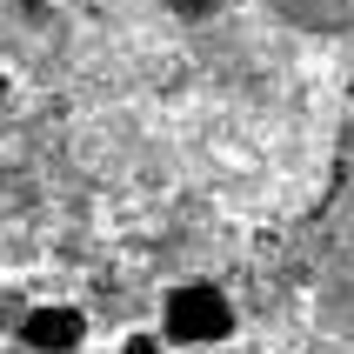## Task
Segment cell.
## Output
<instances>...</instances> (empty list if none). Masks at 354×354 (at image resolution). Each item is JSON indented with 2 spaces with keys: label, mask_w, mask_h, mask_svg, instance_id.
Masks as SVG:
<instances>
[{
  "label": "cell",
  "mask_w": 354,
  "mask_h": 354,
  "mask_svg": "<svg viewBox=\"0 0 354 354\" xmlns=\"http://www.w3.org/2000/svg\"><path fill=\"white\" fill-rule=\"evenodd\" d=\"M20 348L27 354H80L87 348V315L74 301H34L20 315Z\"/></svg>",
  "instance_id": "obj_3"
},
{
  "label": "cell",
  "mask_w": 354,
  "mask_h": 354,
  "mask_svg": "<svg viewBox=\"0 0 354 354\" xmlns=\"http://www.w3.org/2000/svg\"><path fill=\"white\" fill-rule=\"evenodd\" d=\"M241 335V315L227 288L214 281H174L167 295H160V341L167 348H227Z\"/></svg>",
  "instance_id": "obj_1"
},
{
  "label": "cell",
  "mask_w": 354,
  "mask_h": 354,
  "mask_svg": "<svg viewBox=\"0 0 354 354\" xmlns=\"http://www.w3.org/2000/svg\"><path fill=\"white\" fill-rule=\"evenodd\" d=\"M321 315L354 348V180L328 214V248H321Z\"/></svg>",
  "instance_id": "obj_2"
},
{
  "label": "cell",
  "mask_w": 354,
  "mask_h": 354,
  "mask_svg": "<svg viewBox=\"0 0 354 354\" xmlns=\"http://www.w3.org/2000/svg\"><path fill=\"white\" fill-rule=\"evenodd\" d=\"M120 354H167V341H160V328H127Z\"/></svg>",
  "instance_id": "obj_5"
},
{
  "label": "cell",
  "mask_w": 354,
  "mask_h": 354,
  "mask_svg": "<svg viewBox=\"0 0 354 354\" xmlns=\"http://www.w3.org/2000/svg\"><path fill=\"white\" fill-rule=\"evenodd\" d=\"M274 20L301 27V34H328V40H354V0H261Z\"/></svg>",
  "instance_id": "obj_4"
},
{
  "label": "cell",
  "mask_w": 354,
  "mask_h": 354,
  "mask_svg": "<svg viewBox=\"0 0 354 354\" xmlns=\"http://www.w3.org/2000/svg\"><path fill=\"white\" fill-rule=\"evenodd\" d=\"M160 7H167L174 20H214L221 7H227V0H160Z\"/></svg>",
  "instance_id": "obj_6"
}]
</instances>
